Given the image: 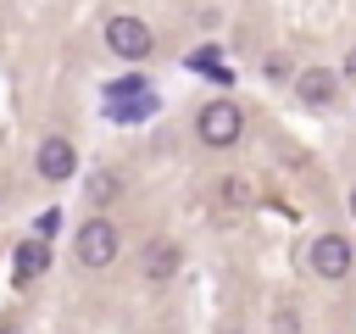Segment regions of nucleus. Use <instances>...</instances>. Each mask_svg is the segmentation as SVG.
Returning <instances> with one entry per match:
<instances>
[{"label":"nucleus","mask_w":356,"mask_h":334,"mask_svg":"<svg viewBox=\"0 0 356 334\" xmlns=\"http://www.w3.org/2000/svg\"><path fill=\"white\" fill-rule=\"evenodd\" d=\"M117 250H122V234H117V223H106V217H89V223L78 228V239H72V256H78L83 267H111Z\"/></svg>","instance_id":"nucleus-1"},{"label":"nucleus","mask_w":356,"mask_h":334,"mask_svg":"<svg viewBox=\"0 0 356 334\" xmlns=\"http://www.w3.org/2000/svg\"><path fill=\"white\" fill-rule=\"evenodd\" d=\"M195 134H200V145H217V150H228V145L245 134V111H239L234 100H211V106H200V117H195Z\"/></svg>","instance_id":"nucleus-2"},{"label":"nucleus","mask_w":356,"mask_h":334,"mask_svg":"<svg viewBox=\"0 0 356 334\" xmlns=\"http://www.w3.org/2000/svg\"><path fill=\"white\" fill-rule=\"evenodd\" d=\"M106 45H111V56H122V61H145V56L156 50V33H150L145 17H111V22H106Z\"/></svg>","instance_id":"nucleus-3"},{"label":"nucleus","mask_w":356,"mask_h":334,"mask_svg":"<svg viewBox=\"0 0 356 334\" xmlns=\"http://www.w3.org/2000/svg\"><path fill=\"white\" fill-rule=\"evenodd\" d=\"M306 256H312V273H317V278H345L356 250H350V239H345V234H317Z\"/></svg>","instance_id":"nucleus-4"},{"label":"nucleus","mask_w":356,"mask_h":334,"mask_svg":"<svg viewBox=\"0 0 356 334\" xmlns=\"http://www.w3.org/2000/svg\"><path fill=\"white\" fill-rule=\"evenodd\" d=\"M33 167H39V178H50V184H67V178L78 173V150H72L61 134H50V139L39 145V156H33Z\"/></svg>","instance_id":"nucleus-5"},{"label":"nucleus","mask_w":356,"mask_h":334,"mask_svg":"<svg viewBox=\"0 0 356 334\" xmlns=\"http://www.w3.org/2000/svg\"><path fill=\"white\" fill-rule=\"evenodd\" d=\"M334 89H339V78H334L328 67H306V72L295 78V95H300L306 106H334Z\"/></svg>","instance_id":"nucleus-6"},{"label":"nucleus","mask_w":356,"mask_h":334,"mask_svg":"<svg viewBox=\"0 0 356 334\" xmlns=\"http://www.w3.org/2000/svg\"><path fill=\"white\" fill-rule=\"evenodd\" d=\"M139 267H145V278H150V284L172 278V273H178V245H172V239H150V245H145V262H139Z\"/></svg>","instance_id":"nucleus-7"},{"label":"nucleus","mask_w":356,"mask_h":334,"mask_svg":"<svg viewBox=\"0 0 356 334\" xmlns=\"http://www.w3.org/2000/svg\"><path fill=\"white\" fill-rule=\"evenodd\" d=\"M44 267H50V245H44V239H28V245H17V284H33Z\"/></svg>","instance_id":"nucleus-8"},{"label":"nucleus","mask_w":356,"mask_h":334,"mask_svg":"<svg viewBox=\"0 0 356 334\" xmlns=\"http://www.w3.org/2000/svg\"><path fill=\"white\" fill-rule=\"evenodd\" d=\"M128 100H150V89H145L139 72H128V78H117V84L106 89V106H128Z\"/></svg>","instance_id":"nucleus-9"},{"label":"nucleus","mask_w":356,"mask_h":334,"mask_svg":"<svg viewBox=\"0 0 356 334\" xmlns=\"http://www.w3.org/2000/svg\"><path fill=\"white\" fill-rule=\"evenodd\" d=\"M222 200H228L234 212H239V206H250V184H245V178H222Z\"/></svg>","instance_id":"nucleus-10"},{"label":"nucleus","mask_w":356,"mask_h":334,"mask_svg":"<svg viewBox=\"0 0 356 334\" xmlns=\"http://www.w3.org/2000/svg\"><path fill=\"white\" fill-rule=\"evenodd\" d=\"M273 328H278V334H300V317H295V306H278V312H273Z\"/></svg>","instance_id":"nucleus-11"},{"label":"nucleus","mask_w":356,"mask_h":334,"mask_svg":"<svg viewBox=\"0 0 356 334\" xmlns=\"http://www.w3.org/2000/svg\"><path fill=\"white\" fill-rule=\"evenodd\" d=\"M345 78L356 84V45H350V56H345Z\"/></svg>","instance_id":"nucleus-12"},{"label":"nucleus","mask_w":356,"mask_h":334,"mask_svg":"<svg viewBox=\"0 0 356 334\" xmlns=\"http://www.w3.org/2000/svg\"><path fill=\"white\" fill-rule=\"evenodd\" d=\"M350 217H356V189H350Z\"/></svg>","instance_id":"nucleus-13"},{"label":"nucleus","mask_w":356,"mask_h":334,"mask_svg":"<svg viewBox=\"0 0 356 334\" xmlns=\"http://www.w3.org/2000/svg\"><path fill=\"white\" fill-rule=\"evenodd\" d=\"M0 334H11V328H0Z\"/></svg>","instance_id":"nucleus-14"}]
</instances>
